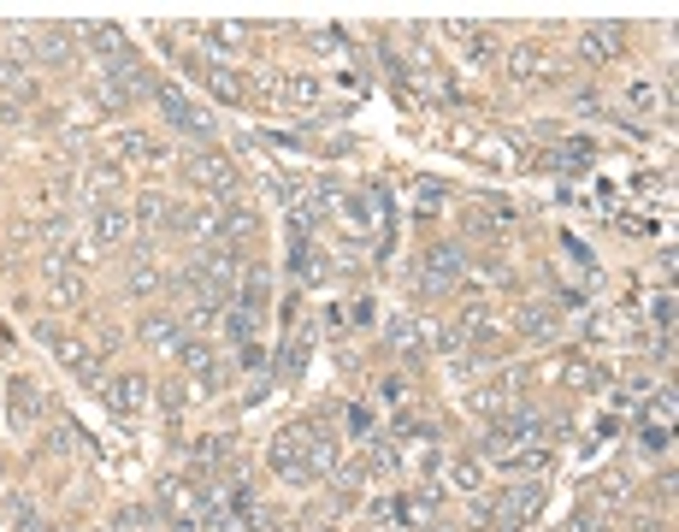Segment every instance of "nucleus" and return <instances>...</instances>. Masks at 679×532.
<instances>
[{
	"label": "nucleus",
	"mask_w": 679,
	"mask_h": 532,
	"mask_svg": "<svg viewBox=\"0 0 679 532\" xmlns=\"http://www.w3.org/2000/svg\"><path fill=\"white\" fill-rule=\"evenodd\" d=\"M201 77H207V89H213V95H219L225 107H243V101H248V77H243V71H231V66H207Z\"/></svg>",
	"instance_id": "19"
},
{
	"label": "nucleus",
	"mask_w": 679,
	"mask_h": 532,
	"mask_svg": "<svg viewBox=\"0 0 679 532\" xmlns=\"http://www.w3.org/2000/svg\"><path fill=\"white\" fill-rule=\"evenodd\" d=\"M184 178L195 190H207V196H237V160L225 154V148H201V154H189L184 160Z\"/></svg>",
	"instance_id": "1"
},
{
	"label": "nucleus",
	"mask_w": 679,
	"mask_h": 532,
	"mask_svg": "<svg viewBox=\"0 0 679 532\" xmlns=\"http://www.w3.org/2000/svg\"><path fill=\"white\" fill-rule=\"evenodd\" d=\"M201 36H207L213 48H243V42H248V24H231V18H225V24H207Z\"/></svg>",
	"instance_id": "31"
},
{
	"label": "nucleus",
	"mask_w": 679,
	"mask_h": 532,
	"mask_svg": "<svg viewBox=\"0 0 679 532\" xmlns=\"http://www.w3.org/2000/svg\"><path fill=\"white\" fill-rule=\"evenodd\" d=\"M18 83H24V71H18V60L0 48V89H18Z\"/></svg>",
	"instance_id": "39"
},
{
	"label": "nucleus",
	"mask_w": 679,
	"mask_h": 532,
	"mask_svg": "<svg viewBox=\"0 0 679 532\" xmlns=\"http://www.w3.org/2000/svg\"><path fill=\"white\" fill-rule=\"evenodd\" d=\"M308 42L319 48V54H337V48H343V36H337V30H313Z\"/></svg>",
	"instance_id": "41"
},
{
	"label": "nucleus",
	"mask_w": 679,
	"mask_h": 532,
	"mask_svg": "<svg viewBox=\"0 0 679 532\" xmlns=\"http://www.w3.org/2000/svg\"><path fill=\"white\" fill-rule=\"evenodd\" d=\"M119 184H124L119 160H89V166H83V190H89V196H107V190H119Z\"/></svg>",
	"instance_id": "24"
},
{
	"label": "nucleus",
	"mask_w": 679,
	"mask_h": 532,
	"mask_svg": "<svg viewBox=\"0 0 679 532\" xmlns=\"http://www.w3.org/2000/svg\"><path fill=\"white\" fill-rule=\"evenodd\" d=\"M136 237V219H130V207H113V201H95V219H89V243L95 249H119Z\"/></svg>",
	"instance_id": "9"
},
{
	"label": "nucleus",
	"mask_w": 679,
	"mask_h": 532,
	"mask_svg": "<svg viewBox=\"0 0 679 532\" xmlns=\"http://www.w3.org/2000/svg\"><path fill=\"white\" fill-rule=\"evenodd\" d=\"M561 385H567V391H591V385H597V367H591V361H567V367H561Z\"/></svg>",
	"instance_id": "34"
},
{
	"label": "nucleus",
	"mask_w": 679,
	"mask_h": 532,
	"mask_svg": "<svg viewBox=\"0 0 679 532\" xmlns=\"http://www.w3.org/2000/svg\"><path fill=\"white\" fill-rule=\"evenodd\" d=\"M189 391H195V385H184V379H166V385H160V408H166V414H184Z\"/></svg>",
	"instance_id": "36"
},
{
	"label": "nucleus",
	"mask_w": 679,
	"mask_h": 532,
	"mask_svg": "<svg viewBox=\"0 0 679 532\" xmlns=\"http://www.w3.org/2000/svg\"><path fill=\"white\" fill-rule=\"evenodd\" d=\"M432 326H420V320H414V314H402V320H390V343H396V349H408V355H414V349H432Z\"/></svg>",
	"instance_id": "23"
},
{
	"label": "nucleus",
	"mask_w": 679,
	"mask_h": 532,
	"mask_svg": "<svg viewBox=\"0 0 679 532\" xmlns=\"http://www.w3.org/2000/svg\"><path fill=\"white\" fill-rule=\"evenodd\" d=\"M142 402H148V385H142L136 373H119V379L107 385V408H113V414H124V420H130Z\"/></svg>",
	"instance_id": "18"
},
{
	"label": "nucleus",
	"mask_w": 679,
	"mask_h": 532,
	"mask_svg": "<svg viewBox=\"0 0 679 532\" xmlns=\"http://www.w3.org/2000/svg\"><path fill=\"white\" fill-rule=\"evenodd\" d=\"M302 444H308V420L302 426H290V432H278L272 438V450H266V462L278 479H290V485H308V462H302Z\"/></svg>",
	"instance_id": "7"
},
{
	"label": "nucleus",
	"mask_w": 679,
	"mask_h": 532,
	"mask_svg": "<svg viewBox=\"0 0 679 532\" xmlns=\"http://www.w3.org/2000/svg\"><path fill=\"white\" fill-rule=\"evenodd\" d=\"M89 107H95V113H130V95H124L107 71H95V77H89Z\"/></svg>",
	"instance_id": "21"
},
{
	"label": "nucleus",
	"mask_w": 679,
	"mask_h": 532,
	"mask_svg": "<svg viewBox=\"0 0 679 532\" xmlns=\"http://www.w3.org/2000/svg\"><path fill=\"white\" fill-rule=\"evenodd\" d=\"M231 456V438H201L195 444V462H225Z\"/></svg>",
	"instance_id": "38"
},
{
	"label": "nucleus",
	"mask_w": 679,
	"mask_h": 532,
	"mask_svg": "<svg viewBox=\"0 0 679 532\" xmlns=\"http://www.w3.org/2000/svg\"><path fill=\"white\" fill-rule=\"evenodd\" d=\"M266 290H272V278H266V272H248L243 278V308L260 314V308H266Z\"/></svg>",
	"instance_id": "35"
},
{
	"label": "nucleus",
	"mask_w": 679,
	"mask_h": 532,
	"mask_svg": "<svg viewBox=\"0 0 679 532\" xmlns=\"http://www.w3.org/2000/svg\"><path fill=\"white\" fill-rule=\"evenodd\" d=\"M467 408L485 414V420H502V414L520 408V391H514V385H479V391H467Z\"/></svg>",
	"instance_id": "16"
},
{
	"label": "nucleus",
	"mask_w": 679,
	"mask_h": 532,
	"mask_svg": "<svg viewBox=\"0 0 679 532\" xmlns=\"http://www.w3.org/2000/svg\"><path fill=\"white\" fill-rule=\"evenodd\" d=\"M449 36L467 48V60H473V66H485V60H491V30H485V24H449Z\"/></svg>",
	"instance_id": "25"
},
{
	"label": "nucleus",
	"mask_w": 679,
	"mask_h": 532,
	"mask_svg": "<svg viewBox=\"0 0 679 532\" xmlns=\"http://www.w3.org/2000/svg\"><path fill=\"white\" fill-rule=\"evenodd\" d=\"M166 213H172V201H166V196H136V201H130V219H136V231L160 225Z\"/></svg>",
	"instance_id": "28"
},
{
	"label": "nucleus",
	"mask_w": 679,
	"mask_h": 532,
	"mask_svg": "<svg viewBox=\"0 0 679 532\" xmlns=\"http://www.w3.org/2000/svg\"><path fill=\"white\" fill-rule=\"evenodd\" d=\"M48 296H54L60 308H77V302L89 296V272L71 266V261H60V255H48Z\"/></svg>",
	"instance_id": "12"
},
{
	"label": "nucleus",
	"mask_w": 679,
	"mask_h": 532,
	"mask_svg": "<svg viewBox=\"0 0 679 532\" xmlns=\"http://www.w3.org/2000/svg\"><path fill=\"white\" fill-rule=\"evenodd\" d=\"M225 385H231V367H225V361H213L207 373H195V391H201V397H219Z\"/></svg>",
	"instance_id": "33"
},
{
	"label": "nucleus",
	"mask_w": 679,
	"mask_h": 532,
	"mask_svg": "<svg viewBox=\"0 0 679 532\" xmlns=\"http://www.w3.org/2000/svg\"><path fill=\"white\" fill-rule=\"evenodd\" d=\"M461 272H467V249H461V243H437V249H426V261H420V296L455 290Z\"/></svg>",
	"instance_id": "2"
},
{
	"label": "nucleus",
	"mask_w": 679,
	"mask_h": 532,
	"mask_svg": "<svg viewBox=\"0 0 679 532\" xmlns=\"http://www.w3.org/2000/svg\"><path fill=\"white\" fill-rule=\"evenodd\" d=\"M302 462H308V485H313V479H325V473H337V462H343V444H337V432H325L319 420H308Z\"/></svg>",
	"instance_id": "11"
},
{
	"label": "nucleus",
	"mask_w": 679,
	"mask_h": 532,
	"mask_svg": "<svg viewBox=\"0 0 679 532\" xmlns=\"http://www.w3.org/2000/svg\"><path fill=\"white\" fill-rule=\"evenodd\" d=\"M6 402H12V426H36V420H42V391H36L30 379H12Z\"/></svg>",
	"instance_id": "20"
},
{
	"label": "nucleus",
	"mask_w": 679,
	"mask_h": 532,
	"mask_svg": "<svg viewBox=\"0 0 679 532\" xmlns=\"http://www.w3.org/2000/svg\"><path fill=\"white\" fill-rule=\"evenodd\" d=\"M154 101H160L166 125H178V131H189V136H207V131H213V113H207V107H195L178 83H160V89H154Z\"/></svg>",
	"instance_id": "6"
},
{
	"label": "nucleus",
	"mask_w": 679,
	"mask_h": 532,
	"mask_svg": "<svg viewBox=\"0 0 679 532\" xmlns=\"http://www.w3.org/2000/svg\"><path fill=\"white\" fill-rule=\"evenodd\" d=\"M136 337L154 343V349H178V320H172V314H142Z\"/></svg>",
	"instance_id": "26"
},
{
	"label": "nucleus",
	"mask_w": 679,
	"mask_h": 532,
	"mask_svg": "<svg viewBox=\"0 0 679 532\" xmlns=\"http://www.w3.org/2000/svg\"><path fill=\"white\" fill-rule=\"evenodd\" d=\"M160 503H166L178 521H189V527H195V521L207 515V503H213V497H207L201 485H189V479H160Z\"/></svg>",
	"instance_id": "13"
},
{
	"label": "nucleus",
	"mask_w": 679,
	"mask_h": 532,
	"mask_svg": "<svg viewBox=\"0 0 679 532\" xmlns=\"http://www.w3.org/2000/svg\"><path fill=\"white\" fill-rule=\"evenodd\" d=\"M449 479H455V485H461V491H473V485H479V479H485V473H479V462H455V473H449Z\"/></svg>",
	"instance_id": "40"
},
{
	"label": "nucleus",
	"mask_w": 679,
	"mask_h": 532,
	"mask_svg": "<svg viewBox=\"0 0 679 532\" xmlns=\"http://www.w3.org/2000/svg\"><path fill=\"white\" fill-rule=\"evenodd\" d=\"M166 225H172L178 237H189L195 249H201V243H219V201H178V207L166 213Z\"/></svg>",
	"instance_id": "4"
},
{
	"label": "nucleus",
	"mask_w": 679,
	"mask_h": 532,
	"mask_svg": "<svg viewBox=\"0 0 679 532\" xmlns=\"http://www.w3.org/2000/svg\"><path fill=\"white\" fill-rule=\"evenodd\" d=\"M538 503H544V485H508V491L491 503L496 532H520L532 515H538Z\"/></svg>",
	"instance_id": "8"
},
{
	"label": "nucleus",
	"mask_w": 679,
	"mask_h": 532,
	"mask_svg": "<svg viewBox=\"0 0 679 532\" xmlns=\"http://www.w3.org/2000/svg\"><path fill=\"white\" fill-rule=\"evenodd\" d=\"M620 48H626V30L620 24H585L579 42H573V60L597 71V66H609V60H620Z\"/></svg>",
	"instance_id": "5"
},
{
	"label": "nucleus",
	"mask_w": 679,
	"mask_h": 532,
	"mask_svg": "<svg viewBox=\"0 0 679 532\" xmlns=\"http://www.w3.org/2000/svg\"><path fill=\"white\" fill-rule=\"evenodd\" d=\"M514 337H520V343H556V337H561V320L550 314V308L526 302V308L514 314Z\"/></svg>",
	"instance_id": "14"
},
{
	"label": "nucleus",
	"mask_w": 679,
	"mask_h": 532,
	"mask_svg": "<svg viewBox=\"0 0 679 532\" xmlns=\"http://www.w3.org/2000/svg\"><path fill=\"white\" fill-rule=\"evenodd\" d=\"M77 36H83V42H89V48L101 54V71H107V66H119V60H130V42H124V30H119V24H83Z\"/></svg>",
	"instance_id": "15"
},
{
	"label": "nucleus",
	"mask_w": 679,
	"mask_h": 532,
	"mask_svg": "<svg viewBox=\"0 0 679 532\" xmlns=\"http://www.w3.org/2000/svg\"><path fill=\"white\" fill-rule=\"evenodd\" d=\"M443 196H449V190H443L437 178H426V184H414V207H420V213H437V207H443Z\"/></svg>",
	"instance_id": "37"
},
{
	"label": "nucleus",
	"mask_w": 679,
	"mask_h": 532,
	"mask_svg": "<svg viewBox=\"0 0 679 532\" xmlns=\"http://www.w3.org/2000/svg\"><path fill=\"white\" fill-rule=\"evenodd\" d=\"M508 77H514V83H556L561 71L544 66L538 48H514V54H508Z\"/></svg>",
	"instance_id": "17"
},
{
	"label": "nucleus",
	"mask_w": 679,
	"mask_h": 532,
	"mask_svg": "<svg viewBox=\"0 0 679 532\" xmlns=\"http://www.w3.org/2000/svg\"><path fill=\"white\" fill-rule=\"evenodd\" d=\"M124 290H130V296H154V290H160V272L148 266V255H142V261H130V272H124Z\"/></svg>",
	"instance_id": "29"
},
{
	"label": "nucleus",
	"mask_w": 679,
	"mask_h": 532,
	"mask_svg": "<svg viewBox=\"0 0 679 532\" xmlns=\"http://www.w3.org/2000/svg\"><path fill=\"white\" fill-rule=\"evenodd\" d=\"M172 532H195V527H189V521H178V527H172Z\"/></svg>",
	"instance_id": "43"
},
{
	"label": "nucleus",
	"mask_w": 679,
	"mask_h": 532,
	"mask_svg": "<svg viewBox=\"0 0 679 532\" xmlns=\"http://www.w3.org/2000/svg\"><path fill=\"white\" fill-rule=\"evenodd\" d=\"M502 462L514 467V473H544V467H550V450H502Z\"/></svg>",
	"instance_id": "32"
},
{
	"label": "nucleus",
	"mask_w": 679,
	"mask_h": 532,
	"mask_svg": "<svg viewBox=\"0 0 679 532\" xmlns=\"http://www.w3.org/2000/svg\"><path fill=\"white\" fill-rule=\"evenodd\" d=\"M178 361H184V373H207L219 355H213V343H201V337H178Z\"/></svg>",
	"instance_id": "27"
},
{
	"label": "nucleus",
	"mask_w": 679,
	"mask_h": 532,
	"mask_svg": "<svg viewBox=\"0 0 679 532\" xmlns=\"http://www.w3.org/2000/svg\"><path fill=\"white\" fill-rule=\"evenodd\" d=\"M189 266L213 284V290H225V296H237V278H243V255L231 249V243H201L195 255H189Z\"/></svg>",
	"instance_id": "3"
},
{
	"label": "nucleus",
	"mask_w": 679,
	"mask_h": 532,
	"mask_svg": "<svg viewBox=\"0 0 679 532\" xmlns=\"http://www.w3.org/2000/svg\"><path fill=\"white\" fill-rule=\"evenodd\" d=\"M18 119H24V107H18V101H6V95H0V125H18Z\"/></svg>",
	"instance_id": "42"
},
{
	"label": "nucleus",
	"mask_w": 679,
	"mask_h": 532,
	"mask_svg": "<svg viewBox=\"0 0 679 532\" xmlns=\"http://www.w3.org/2000/svg\"><path fill=\"white\" fill-rule=\"evenodd\" d=\"M254 326H260L254 308H225V337L231 343H254Z\"/></svg>",
	"instance_id": "30"
},
{
	"label": "nucleus",
	"mask_w": 679,
	"mask_h": 532,
	"mask_svg": "<svg viewBox=\"0 0 679 532\" xmlns=\"http://www.w3.org/2000/svg\"><path fill=\"white\" fill-rule=\"evenodd\" d=\"M101 154H107V160H119V166H124V160H154V142H148L142 131H113Z\"/></svg>",
	"instance_id": "22"
},
{
	"label": "nucleus",
	"mask_w": 679,
	"mask_h": 532,
	"mask_svg": "<svg viewBox=\"0 0 679 532\" xmlns=\"http://www.w3.org/2000/svg\"><path fill=\"white\" fill-rule=\"evenodd\" d=\"M319 101H325V83L308 77V71H290V77H278V89H272V107H278V113H284V107H290V113H313Z\"/></svg>",
	"instance_id": "10"
}]
</instances>
